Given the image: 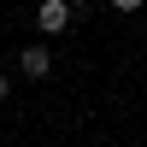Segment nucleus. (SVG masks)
I'll list each match as a JSON object with an SVG mask.
<instances>
[{"mask_svg": "<svg viewBox=\"0 0 147 147\" xmlns=\"http://www.w3.org/2000/svg\"><path fill=\"white\" fill-rule=\"evenodd\" d=\"M6 88H12V82H6V77H0V100H6Z\"/></svg>", "mask_w": 147, "mask_h": 147, "instance_id": "4", "label": "nucleus"}, {"mask_svg": "<svg viewBox=\"0 0 147 147\" xmlns=\"http://www.w3.org/2000/svg\"><path fill=\"white\" fill-rule=\"evenodd\" d=\"M35 24H41L47 35H59L71 24V0H41V12H35Z\"/></svg>", "mask_w": 147, "mask_h": 147, "instance_id": "1", "label": "nucleus"}, {"mask_svg": "<svg viewBox=\"0 0 147 147\" xmlns=\"http://www.w3.org/2000/svg\"><path fill=\"white\" fill-rule=\"evenodd\" d=\"M112 6H118V12H136V6H147V0H112Z\"/></svg>", "mask_w": 147, "mask_h": 147, "instance_id": "3", "label": "nucleus"}, {"mask_svg": "<svg viewBox=\"0 0 147 147\" xmlns=\"http://www.w3.org/2000/svg\"><path fill=\"white\" fill-rule=\"evenodd\" d=\"M24 77H47V71H53V53H47V47H24Z\"/></svg>", "mask_w": 147, "mask_h": 147, "instance_id": "2", "label": "nucleus"}]
</instances>
